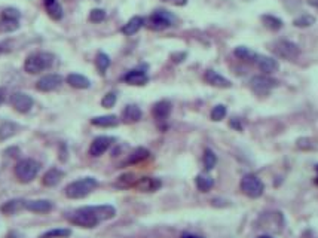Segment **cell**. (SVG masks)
Masks as SVG:
<instances>
[{
    "mask_svg": "<svg viewBox=\"0 0 318 238\" xmlns=\"http://www.w3.org/2000/svg\"><path fill=\"white\" fill-rule=\"evenodd\" d=\"M229 125H230L232 128H235L236 131H242V125H241V122H239V119H236V118H235V119H232Z\"/></svg>",
    "mask_w": 318,
    "mask_h": 238,
    "instance_id": "43",
    "label": "cell"
},
{
    "mask_svg": "<svg viewBox=\"0 0 318 238\" xmlns=\"http://www.w3.org/2000/svg\"><path fill=\"white\" fill-rule=\"evenodd\" d=\"M106 20V11L104 9H92L90 12V21L91 23H101Z\"/></svg>",
    "mask_w": 318,
    "mask_h": 238,
    "instance_id": "39",
    "label": "cell"
},
{
    "mask_svg": "<svg viewBox=\"0 0 318 238\" xmlns=\"http://www.w3.org/2000/svg\"><path fill=\"white\" fill-rule=\"evenodd\" d=\"M195 185L199 192H210L214 186V179L208 174H198L195 179Z\"/></svg>",
    "mask_w": 318,
    "mask_h": 238,
    "instance_id": "28",
    "label": "cell"
},
{
    "mask_svg": "<svg viewBox=\"0 0 318 238\" xmlns=\"http://www.w3.org/2000/svg\"><path fill=\"white\" fill-rule=\"evenodd\" d=\"M20 29V20H11V18H0V32L2 33H12Z\"/></svg>",
    "mask_w": 318,
    "mask_h": 238,
    "instance_id": "29",
    "label": "cell"
},
{
    "mask_svg": "<svg viewBox=\"0 0 318 238\" xmlns=\"http://www.w3.org/2000/svg\"><path fill=\"white\" fill-rule=\"evenodd\" d=\"M257 238H273V237H271L269 234H263V235H259Z\"/></svg>",
    "mask_w": 318,
    "mask_h": 238,
    "instance_id": "47",
    "label": "cell"
},
{
    "mask_svg": "<svg viewBox=\"0 0 318 238\" xmlns=\"http://www.w3.org/2000/svg\"><path fill=\"white\" fill-rule=\"evenodd\" d=\"M165 3H171V5H176V6H186L187 5V0H162Z\"/></svg>",
    "mask_w": 318,
    "mask_h": 238,
    "instance_id": "42",
    "label": "cell"
},
{
    "mask_svg": "<svg viewBox=\"0 0 318 238\" xmlns=\"http://www.w3.org/2000/svg\"><path fill=\"white\" fill-rule=\"evenodd\" d=\"M257 228L265 229L268 232H281L284 228V216L279 211H268L263 213L257 220Z\"/></svg>",
    "mask_w": 318,
    "mask_h": 238,
    "instance_id": "6",
    "label": "cell"
},
{
    "mask_svg": "<svg viewBox=\"0 0 318 238\" xmlns=\"http://www.w3.org/2000/svg\"><path fill=\"white\" fill-rule=\"evenodd\" d=\"M39 171H41V164L33 158H24V159L18 161L14 168L15 177L18 179L20 183L33 182L38 177Z\"/></svg>",
    "mask_w": 318,
    "mask_h": 238,
    "instance_id": "3",
    "label": "cell"
},
{
    "mask_svg": "<svg viewBox=\"0 0 318 238\" xmlns=\"http://www.w3.org/2000/svg\"><path fill=\"white\" fill-rule=\"evenodd\" d=\"M72 235V231L70 229H66V228H57V229H51L45 234H42L39 238H67Z\"/></svg>",
    "mask_w": 318,
    "mask_h": 238,
    "instance_id": "35",
    "label": "cell"
},
{
    "mask_svg": "<svg viewBox=\"0 0 318 238\" xmlns=\"http://www.w3.org/2000/svg\"><path fill=\"white\" fill-rule=\"evenodd\" d=\"M115 143V137H110V136H98L92 140L91 146H90V155L94 156V158H98L101 155H104L110 146Z\"/></svg>",
    "mask_w": 318,
    "mask_h": 238,
    "instance_id": "10",
    "label": "cell"
},
{
    "mask_svg": "<svg viewBox=\"0 0 318 238\" xmlns=\"http://www.w3.org/2000/svg\"><path fill=\"white\" fill-rule=\"evenodd\" d=\"M254 63L257 64V67L265 73V75H271V73H275L278 70V61L271 58V57H266V55H260L257 54Z\"/></svg>",
    "mask_w": 318,
    "mask_h": 238,
    "instance_id": "16",
    "label": "cell"
},
{
    "mask_svg": "<svg viewBox=\"0 0 318 238\" xmlns=\"http://www.w3.org/2000/svg\"><path fill=\"white\" fill-rule=\"evenodd\" d=\"M143 26H144V18H143V17H133V18L121 29V32H122L125 36H133V35H136Z\"/></svg>",
    "mask_w": 318,
    "mask_h": 238,
    "instance_id": "25",
    "label": "cell"
},
{
    "mask_svg": "<svg viewBox=\"0 0 318 238\" xmlns=\"http://www.w3.org/2000/svg\"><path fill=\"white\" fill-rule=\"evenodd\" d=\"M137 180H138V179H136V176H134L133 173H125V174H122L121 177H118L115 186H116V188H121V189H127V188L134 186Z\"/></svg>",
    "mask_w": 318,
    "mask_h": 238,
    "instance_id": "30",
    "label": "cell"
},
{
    "mask_svg": "<svg viewBox=\"0 0 318 238\" xmlns=\"http://www.w3.org/2000/svg\"><path fill=\"white\" fill-rule=\"evenodd\" d=\"M116 216V208L110 204H101V205H85L81 208H76L75 211L70 213L69 220L70 223L85 228V229H92L97 228L101 222L110 220Z\"/></svg>",
    "mask_w": 318,
    "mask_h": 238,
    "instance_id": "1",
    "label": "cell"
},
{
    "mask_svg": "<svg viewBox=\"0 0 318 238\" xmlns=\"http://www.w3.org/2000/svg\"><path fill=\"white\" fill-rule=\"evenodd\" d=\"M45 2V9L46 14L54 20V21H60L63 18V6L60 5L58 0H44Z\"/></svg>",
    "mask_w": 318,
    "mask_h": 238,
    "instance_id": "24",
    "label": "cell"
},
{
    "mask_svg": "<svg viewBox=\"0 0 318 238\" xmlns=\"http://www.w3.org/2000/svg\"><path fill=\"white\" fill-rule=\"evenodd\" d=\"M26 208V199L23 198H14V199H9L6 201L2 207H0V210H2V213L11 216V214H17L20 213L21 210Z\"/></svg>",
    "mask_w": 318,
    "mask_h": 238,
    "instance_id": "20",
    "label": "cell"
},
{
    "mask_svg": "<svg viewBox=\"0 0 318 238\" xmlns=\"http://www.w3.org/2000/svg\"><path fill=\"white\" fill-rule=\"evenodd\" d=\"M95 66H97L98 72H100L101 75H104L106 70H107L109 66H110V57H109L107 54H104V52H98L97 57H95Z\"/></svg>",
    "mask_w": 318,
    "mask_h": 238,
    "instance_id": "34",
    "label": "cell"
},
{
    "mask_svg": "<svg viewBox=\"0 0 318 238\" xmlns=\"http://www.w3.org/2000/svg\"><path fill=\"white\" fill-rule=\"evenodd\" d=\"M315 173H317V176H315V185H318V164L315 165Z\"/></svg>",
    "mask_w": 318,
    "mask_h": 238,
    "instance_id": "46",
    "label": "cell"
},
{
    "mask_svg": "<svg viewBox=\"0 0 318 238\" xmlns=\"http://www.w3.org/2000/svg\"><path fill=\"white\" fill-rule=\"evenodd\" d=\"M276 87H278V81L268 75H259V76H253L250 79V88L256 94H266Z\"/></svg>",
    "mask_w": 318,
    "mask_h": 238,
    "instance_id": "9",
    "label": "cell"
},
{
    "mask_svg": "<svg viewBox=\"0 0 318 238\" xmlns=\"http://www.w3.org/2000/svg\"><path fill=\"white\" fill-rule=\"evenodd\" d=\"M226 113H227L226 106H223V104H217V106H214V107H213V110H211V119H213L214 122H219V121H222V119L226 116Z\"/></svg>",
    "mask_w": 318,
    "mask_h": 238,
    "instance_id": "37",
    "label": "cell"
},
{
    "mask_svg": "<svg viewBox=\"0 0 318 238\" xmlns=\"http://www.w3.org/2000/svg\"><path fill=\"white\" fill-rule=\"evenodd\" d=\"M149 156H150V152H149L146 147H137V149H134V150L128 155V158H127V159H125V162H124V165L138 164V162H141V161L147 159Z\"/></svg>",
    "mask_w": 318,
    "mask_h": 238,
    "instance_id": "26",
    "label": "cell"
},
{
    "mask_svg": "<svg viewBox=\"0 0 318 238\" xmlns=\"http://www.w3.org/2000/svg\"><path fill=\"white\" fill-rule=\"evenodd\" d=\"M171 110H173L171 103L168 100H161V101L153 104L152 115L156 121H167L168 116L171 115Z\"/></svg>",
    "mask_w": 318,
    "mask_h": 238,
    "instance_id": "17",
    "label": "cell"
},
{
    "mask_svg": "<svg viewBox=\"0 0 318 238\" xmlns=\"http://www.w3.org/2000/svg\"><path fill=\"white\" fill-rule=\"evenodd\" d=\"M134 188H136L137 190L146 192V193H149V192H156V190H159V189L162 188V180L158 179V177H149V176H146V177L138 179V180L136 182Z\"/></svg>",
    "mask_w": 318,
    "mask_h": 238,
    "instance_id": "13",
    "label": "cell"
},
{
    "mask_svg": "<svg viewBox=\"0 0 318 238\" xmlns=\"http://www.w3.org/2000/svg\"><path fill=\"white\" fill-rule=\"evenodd\" d=\"M202 162H204V168L207 171H211L217 165V155L211 149H205L204 156H202Z\"/></svg>",
    "mask_w": 318,
    "mask_h": 238,
    "instance_id": "32",
    "label": "cell"
},
{
    "mask_svg": "<svg viewBox=\"0 0 318 238\" xmlns=\"http://www.w3.org/2000/svg\"><path fill=\"white\" fill-rule=\"evenodd\" d=\"M204 79L207 84H210L211 87H216V88H230L232 87L230 81L226 79L225 76H222L220 73H217L216 70H207L204 75Z\"/></svg>",
    "mask_w": 318,
    "mask_h": 238,
    "instance_id": "15",
    "label": "cell"
},
{
    "mask_svg": "<svg viewBox=\"0 0 318 238\" xmlns=\"http://www.w3.org/2000/svg\"><path fill=\"white\" fill-rule=\"evenodd\" d=\"M233 54H235V57H238L239 60H244V61H254L257 57V54L254 51H251L250 48H245V47L235 48Z\"/></svg>",
    "mask_w": 318,
    "mask_h": 238,
    "instance_id": "31",
    "label": "cell"
},
{
    "mask_svg": "<svg viewBox=\"0 0 318 238\" xmlns=\"http://www.w3.org/2000/svg\"><path fill=\"white\" fill-rule=\"evenodd\" d=\"M176 23V17L173 14H170L168 11L164 9H158L155 11L150 17H149V29L155 30V32H162L168 27H171Z\"/></svg>",
    "mask_w": 318,
    "mask_h": 238,
    "instance_id": "7",
    "label": "cell"
},
{
    "mask_svg": "<svg viewBox=\"0 0 318 238\" xmlns=\"http://www.w3.org/2000/svg\"><path fill=\"white\" fill-rule=\"evenodd\" d=\"M272 51H273L278 57H281V58H284V60H288V61L296 60V58L299 57V54H300L299 47H297L296 44L290 42V41H276V42L272 45Z\"/></svg>",
    "mask_w": 318,
    "mask_h": 238,
    "instance_id": "8",
    "label": "cell"
},
{
    "mask_svg": "<svg viewBox=\"0 0 318 238\" xmlns=\"http://www.w3.org/2000/svg\"><path fill=\"white\" fill-rule=\"evenodd\" d=\"M2 17H3V18H11V20H20L21 14H20V11L15 9V8H6V9L2 12Z\"/></svg>",
    "mask_w": 318,
    "mask_h": 238,
    "instance_id": "40",
    "label": "cell"
},
{
    "mask_svg": "<svg viewBox=\"0 0 318 238\" xmlns=\"http://www.w3.org/2000/svg\"><path fill=\"white\" fill-rule=\"evenodd\" d=\"M141 116H143V112L136 104H128L122 112V119L127 124H136L141 119Z\"/></svg>",
    "mask_w": 318,
    "mask_h": 238,
    "instance_id": "21",
    "label": "cell"
},
{
    "mask_svg": "<svg viewBox=\"0 0 318 238\" xmlns=\"http://www.w3.org/2000/svg\"><path fill=\"white\" fill-rule=\"evenodd\" d=\"M63 82V78L57 73H49V75H45L44 78H41L38 82H36V90L38 91H42V93H51L54 90H57Z\"/></svg>",
    "mask_w": 318,
    "mask_h": 238,
    "instance_id": "12",
    "label": "cell"
},
{
    "mask_svg": "<svg viewBox=\"0 0 318 238\" xmlns=\"http://www.w3.org/2000/svg\"><path fill=\"white\" fill-rule=\"evenodd\" d=\"M122 81L127 82L128 85H134V87H143L149 82V76L146 72L143 70H138V69H134V70H130L127 72L124 76H122Z\"/></svg>",
    "mask_w": 318,
    "mask_h": 238,
    "instance_id": "14",
    "label": "cell"
},
{
    "mask_svg": "<svg viewBox=\"0 0 318 238\" xmlns=\"http://www.w3.org/2000/svg\"><path fill=\"white\" fill-rule=\"evenodd\" d=\"M91 124L100 128H113L119 125V118L115 115H104V116H95L91 119Z\"/></svg>",
    "mask_w": 318,
    "mask_h": 238,
    "instance_id": "23",
    "label": "cell"
},
{
    "mask_svg": "<svg viewBox=\"0 0 318 238\" xmlns=\"http://www.w3.org/2000/svg\"><path fill=\"white\" fill-rule=\"evenodd\" d=\"M312 140L311 139H306V137H302V139H299L297 140V147L299 149H312L314 147V143H311Z\"/></svg>",
    "mask_w": 318,
    "mask_h": 238,
    "instance_id": "41",
    "label": "cell"
},
{
    "mask_svg": "<svg viewBox=\"0 0 318 238\" xmlns=\"http://www.w3.org/2000/svg\"><path fill=\"white\" fill-rule=\"evenodd\" d=\"M18 133V125L15 122L6 121L3 124H0V142H5L11 137H14Z\"/></svg>",
    "mask_w": 318,
    "mask_h": 238,
    "instance_id": "27",
    "label": "cell"
},
{
    "mask_svg": "<svg viewBox=\"0 0 318 238\" xmlns=\"http://www.w3.org/2000/svg\"><path fill=\"white\" fill-rule=\"evenodd\" d=\"M54 64V57L48 52H36L26 58L24 61V70L29 75H38L46 69H49Z\"/></svg>",
    "mask_w": 318,
    "mask_h": 238,
    "instance_id": "4",
    "label": "cell"
},
{
    "mask_svg": "<svg viewBox=\"0 0 318 238\" xmlns=\"http://www.w3.org/2000/svg\"><path fill=\"white\" fill-rule=\"evenodd\" d=\"M33 104H35V100L29 94H26V93H20L18 91V93H14L11 95V106L17 112H20V113L30 112V109L33 107Z\"/></svg>",
    "mask_w": 318,
    "mask_h": 238,
    "instance_id": "11",
    "label": "cell"
},
{
    "mask_svg": "<svg viewBox=\"0 0 318 238\" xmlns=\"http://www.w3.org/2000/svg\"><path fill=\"white\" fill-rule=\"evenodd\" d=\"M239 188L244 195H247L248 198H253V199L260 198L265 192V183L262 182V179L251 173L242 176Z\"/></svg>",
    "mask_w": 318,
    "mask_h": 238,
    "instance_id": "5",
    "label": "cell"
},
{
    "mask_svg": "<svg viewBox=\"0 0 318 238\" xmlns=\"http://www.w3.org/2000/svg\"><path fill=\"white\" fill-rule=\"evenodd\" d=\"M54 208L52 201L49 199H32V201H26V210L32 211V213H49Z\"/></svg>",
    "mask_w": 318,
    "mask_h": 238,
    "instance_id": "18",
    "label": "cell"
},
{
    "mask_svg": "<svg viewBox=\"0 0 318 238\" xmlns=\"http://www.w3.org/2000/svg\"><path fill=\"white\" fill-rule=\"evenodd\" d=\"M262 23L265 24V27H268L269 30H273V32H276L282 27V21L273 15H269V14L262 15Z\"/></svg>",
    "mask_w": 318,
    "mask_h": 238,
    "instance_id": "33",
    "label": "cell"
},
{
    "mask_svg": "<svg viewBox=\"0 0 318 238\" xmlns=\"http://www.w3.org/2000/svg\"><path fill=\"white\" fill-rule=\"evenodd\" d=\"M180 238H204V237L196 235V234H192V232H183Z\"/></svg>",
    "mask_w": 318,
    "mask_h": 238,
    "instance_id": "44",
    "label": "cell"
},
{
    "mask_svg": "<svg viewBox=\"0 0 318 238\" xmlns=\"http://www.w3.org/2000/svg\"><path fill=\"white\" fill-rule=\"evenodd\" d=\"M66 81L72 88H76V90H88L91 87V81L87 76L79 73H70L66 78Z\"/></svg>",
    "mask_w": 318,
    "mask_h": 238,
    "instance_id": "22",
    "label": "cell"
},
{
    "mask_svg": "<svg viewBox=\"0 0 318 238\" xmlns=\"http://www.w3.org/2000/svg\"><path fill=\"white\" fill-rule=\"evenodd\" d=\"M64 177V171L60 170V168H49L45 174H44V179H42V183L44 186H48V188H54L57 186Z\"/></svg>",
    "mask_w": 318,
    "mask_h": 238,
    "instance_id": "19",
    "label": "cell"
},
{
    "mask_svg": "<svg viewBox=\"0 0 318 238\" xmlns=\"http://www.w3.org/2000/svg\"><path fill=\"white\" fill-rule=\"evenodd\" d=\"M5 97H6L5 88H0V106H2V104H3V101H5Z\"/></svg>",
    "mask_w": 318,
    "mask_h": 238,
    "instance_id": "45",
    "label": "cell"
},
{
    "mask_svg": "<svg viewBox=\"0 0 318 238\" xmlns=\"http://www.w3.org/2000/svg\"><path fill=\"white\" fill-rule=\"evenodd\" d=\"M97 186H98L97 179L84 177V179H78V180L69 183L66 186L64 193L69 199H82V198L88 196Z\"/></svg>",
    "mask_w": 318,
    "mask_h": 238,
    "instance_id": "2",
    "label": "cell"
},
{
    "mask_svg": "<svg viewBox=\"0 0 318 238\" xmlns=\"http://www.w3.org/2000/svg\"><path fill=\"white\" fill-rule=\"evenodd\" d=\"M314 23H315V18H314L312 15H309V14H302L300 17H297V18L293 21V24H294L296 27H299V29L311 27Z\"/></svg>",
    "mask_w": 318,
    "mask_h": 238,
    "instance_id": "36",
    "label": "cell"
},
{
    "mask_svg": "<svg viewBox=\"0 0 318 238\" xmlns=\"http://www.w3.org/2000/svg\"><path fill=\"white\" fill-rule=\"evenodd\" d=\"M116 101H118V94L112 91V93H107V94L103 97L101 106L106 107V109H110V107H113V106L116 104Z\"/></svg>",
    "mask_w": 318,
    "mask_h": 238,
    "instance_id": "38",
    "label": "cell"
}]
</instances>
